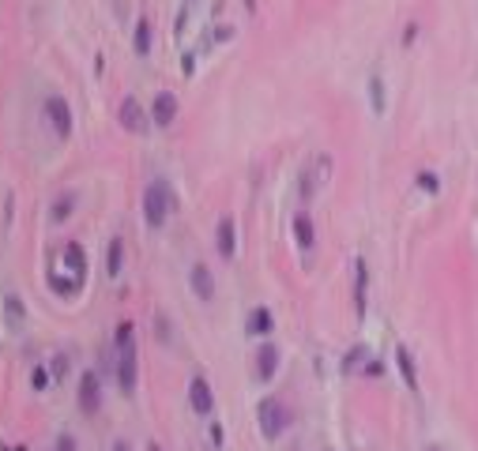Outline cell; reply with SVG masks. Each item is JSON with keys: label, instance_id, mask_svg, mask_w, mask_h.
I'll list each match as a JSON object with an SVG mask.
<instances>
[{"label": "cell", "instance_id": "1", "mask_svg": "<svg viewBox=\"0 0 478 451\" xmlns=\"http://www.w3.org/2000/svg\"><path fill=\"white\" fill-rule=\"evenodd\" d=\"M173 207H177V196H173L170 181L155 177V181L147 184V192H144V218H147V226L151 229H162Z\"/></svg>", "mask_w": 478, "mask_h": 451}, {"label": "cell", "instance_id": "2", "mask_svg": "<svg viewBox=\"0 0 478 451\" xmlns=\"http://www.w3.org/2000/svg\"><path fill=\"white\" fill-rule=\"evenodd\" d=\"M256 421H260V433H264L268 440H279L290 425V410L279 399H264L256 406Z\"/></svg>", "mask_w": 478, "mask_h": 451}, {"label": "cell", "instance_id": "3", "mask_svg": "<svg viewBox=\"0 0 478 451\" xmlns=\"http://www.w3.org/2000/svg\"><path fill=\"white\" fill-rule=\"evenodd\" d=\"M42 117H46V125H49V132H53L57 139H68V136H72V128H75L72 106L64 102L61 94H49V98H46V106H42Z\"/></svg>", "mask_w": 478, "mask_h": 451}, {"label": "cell", "instance_id": "4", "mask_svg": "<svg viewBox=\"0 0 478 451\" xmlns=\"http://www.w3.org/2000/svg\"><path fill=\"white\" fill-rule=\"evenodd\" d=\"M117 388L125 395H136V383H139V361H136V343L132 346H117Z\"/></svg>", "mask_w": 478, "mask_h": 451}, {"label": "cell", "instance_id": "5", "mask_svg": "<svg viewBox=\"0 0 478 451\" xmlns=\"http://www.w3.org/2000/svg\"><path fill=\"white\" fill-rule=\"evenodd\" d=\"M80 410L87 417L102 410V380H99V372H91V369L80 376Z\"/></svg>", "mask_w": 478, "mask_h": 451}, {"label": "cell", "instance_id": "6", "mask_svg": "<svg viewBox=\"0 0 478 451\" xmlns=\"http://www.w3.org/2000/svg\"><path fill=\"white\" fill-rule=\"evenodd\" d=\"M177 113H181V102H177V94H170V91L155 94V102H151V120H155L158 128H170L173 120H177Z\"/></svg>", "mask_w": 478, "mask_h": 451}, {"label": "cell", "instance_id": "7", "mask_svg": "<svg viewBox=\"0 0 478 451\" xmlns=\"http://www.w3.org/2000/svg\"><path fill=\"white\" fill-rule=\"evenodd\" d=\"M117 120H121V128L132 132V136H139V132L147 128V113H144V106H139L136 98H121V106H117Z\"/></svg>", "mask_w": 478, "mask_h": 451}, {"label": "cell", "instance_id": "8", "mask_svg": "<svg viewBox=\"0 0 478 451\" xmlns=\"http://www.w3.org/2000/svg\"><path fill=\"white\" fill-rule=\"evenodd\" d=\"M189 406H192L196 414H203V417L215 410V391H211L208 376H192V380H189Z\"/></svg>", "mask_w": 478, "mask_h": 451}, {"label": "cell", "instance_id": "9", "mask_svg": "<svg viewBox=\"0 0 478 451\" xmlns=\"http://www.w3.org/2000/svg\"><path fill=\"white\" fill-rule=\"evenodd\" d=\"M275 372H279V346L268 338V343L256 350V380L268 383L271 376H275Z\"/></svg>", "mask_w": 478, "mask_h": 451}, {"label": "cell", "instance_id": "10", "mask_svg": "<svg viewBox=\"0 0 478 451\" xmlns=\"http://www.w3.org/2000/svg\"><path fill=\"white\" fill-rule=\"evenodd\" d=\"M215 248H219L222 260H234V252H237V226H234V218H222V222H219V229H215Z\"/></svg>", "mask_w": 478, "mask_h": 451}, {"label": "cell", "instance_id": "11", "mask_svg": "<svg viewBox=\"0 0 478 451\" xmlns=\"http://www.w3.org/2000/svg\"><path fill=\"white\" fill-rule=\"evenodd\" d=\"M192 293H196L200 301H211L215 297V274H211L208 263H196V267H192Z\"/></svg>", "mask_w": 478, "mask_h": 451}, {"label": "cell", "instance_id": "12", "mask_svg": "<svg viewBox=\"0 0 478 451\" xmlns=\"http://www.w3.org/2000/svg\"><path fill=\"white\" fill-rule=\"evenodd\" d=\"M294 241L301 252H313L317 248V229H313V218L309 215H298L294 218Z\"/></svg>", "mask_w": 478, "mask_h": 451}, {"label": "cell", "instance_id": "13", "mask_svg": "<svg viewBox=\"0 0 478 451\" xmlns=\"http://www.w3.org/2000/svg\"><path fill=\"white\" fill-rule=\"evenodd\" d=\"M271 327H275V316H271V309H253L249 312V324H245V331L249 335H271Z\"/></svg>", "mask_w": 478, "mask_h": 451}, {"label": "cell", "instance_id": "14", "mask_svg": "<svg viewBox=\"0 0 478 451\" xmlns=\"http://www.w3.org/2000/svg\"><path fill=\"white\" fill-rule=\"evenodd\" d=\"M121 267H125V241H121V237H110V252H106V274H110V279H121Z\"/></svg>", "mask_w": 478, "mask_h": 451}, {"label": "cell", "instance_id": "15", "mask_svg": "<svg viewBox=\"0 0 478 451\" xmlns=\"http://www.w3.org/2000/svg\"><path fill=\"white\" fill-rule=\"evenodd\" d=\"M365 290H369V271H365V260L354 263V305H358V316H365Z\"/></svg>", "mask_w": 478, "mask_h": 451}, {"label": "cell", "instance_id": "16", "mask_svg": "<svg viewBox=\"0 0 478 451\" xmlns=\"http://www.w3.org/2000/svg\"><path fill=\"white\" fill-rule=\"evenodd\" d=\"M64 263L75 271V282H83V271H87V256H83V245L80 241H68L64 245Z\"/></svg>", "mask_w": 478, "mask_h": 451}, {"label": "cell", "instance_id": "17", "mask_svg": "<svg viewBox=\"0 0 478 451\" xmlns=\"http://www.w3.org/2000/svg\"><path fill=\"white\" fill-rule=\"evenodd\" d=\"M396 361H399V372H403V383L410 391H418V372H415V361H410V350L399 346L396 350Z\"/></svg>", "mask_w": 478, "mask_h": 451}, {"label": "cell", "instance_id": "18", "mask_svg": "<svg viewBox=\"0 0 478 451\" xmlns=\"http://www.w3.org/2000/svg\"><path fill=\"white\" fill-rule=\"evenodd\" d=\"M72 211H75V196H72V192H64L61 200H53V207H49V218H53V222H68Z\"/></svg>", "mask_w": 478, "mask_h": 451}, {"label": "cell", "instance_id": "19", "mask_svg": "<svg viewBox=\"0 0 478 451\" xmlns=\"http://www.w3.org/2000/svg\"><path fill=\"white\" fill-rule=\"evenodd\" d=\"M151 38H155V30H151V19H139V23H136V38H132V46H136L139 57H147V53H151Z\"/></svg>", "mask_w": 478, "mask_h": 451}, {"label": "cell", "instance_id": "20", "mask_svg": "<svg viewBox=\"0 0 478 451\" xmlns=\"http://www.w3.org/2000/svg\"><path fill=\"white\" fill-rule=\"evenodd\" d=\"M4 312H8V324L12 327H19L27 320V309H23V301H19L15 293H4Z\"/></svg>", "mask_w": 478, "mask_h": 451}, {"label": "cell", "instance_id": "21", "mask_svg": "<svg viewBox=\"0 0 478 451\" xmlns=\"http://www.w3.org/2000/svg\"><path fill=\"white\" fill-rule=\"evenodd\" d=\"M68 369H72L68 354H53V361H49V376L53 380H64V376H68Z\"/></svg>", "mask_w": 478, "mask_h": 451}, {"label": "cell", "instance_id": "22", "mask_svg": "<svg viewBox=\"0 0 478 451\" xmlns=\"http://www.w3.org/2000/svg\"><path fill=\"white\" fill-rule=\"evenodd\" d=\"M30 383H34V391H46L49 388V369H34L30 372Z\"/></svg>", "mask_w": 478, "mask_h": 451}, {"label": "cell", "instance_id": "23", "mask_svg": "<svg viewBox=\"0 0 478 451\" xmlns=\"http://www.w3.org/2000/svg\"><path fill=\"white\" fill-rule=\"evenodd\" d=\"M358 361H365V346H354L351 354H346V361H343V372H351Z\"/></svg>", "mask_w": 478, "mask_h": 451}, {"label": "cell", "instance_id": "24", "mask_svg": "<svg viewBox=\"0 0 478 451\" xmlns=\"http://www.w3.org/2000/svg\"><path fill=\"white\" fill-rule=\"evenodd\" d=\"M53 451H80V447H75V436H72V433H61V436H57V447H53Z\"/></svg>", "mask_w": 478, "mask_h": 451}, {"label": "cell", "instance_id": "25", "mask_svg": "<svg viewBox=\"0 0 478 451\" xmlns=\"http://www.w3.org/2000/svg\"><path fill=\"white\" fill-rule=\"evenodd\" d=\"M418 184H426L429 192H437V177H433V173H426V177H418Z\"/></svg>", "mask_w": 478, "mask_h": 451}, {"label": "cell", "instance_id": "26", "mask_svg": "<svg viewBox=\"0 0 478 451\" xmlns=\"http://www.w3.org/2000/svg\"><path fill=\"white\" fill-rule=\"evenodd\" d=\"M365 376H380V361H369V365H365Z\"/></svg>", "mask_w": 478, "mask_h": 451}, {"label": "cell", "instance_id": "27", "mask_svg": "<svg viewBox=\"0 0 478 451\" xmlns=\"http://www.w3.org/2000/svg\"><path fill=\"white\" fill-rule=\"evenodd\" d=\"M110 451H132V444H128V440H117V444H113Z\"/></svg>", "mask_w": 478, "mask_h": 451}, {"label": "cell", "instance_id": "28", "mask_svg": "<svg viewBox=\"0 0 478 451\" xmlns=\"http://www.w3.org/2000/svg\"><path fill=\"white\" fill-rule=\"evenodd\" d=\"M147 451H162V447H158V444H151V447H147Z\"/></svg>", "mask_w": 478, "mask_h": 451}, {"label": "cell", "instance_id": "29", "mask_svg": "<svg viewBox=\"0 0 478 451\" xmlns=\"http://www.w3.org/2000/svg\"><path fill=\"white\" fill-rule=\"evenodd\" d=\"M426 451H441V447H437V444H429V447H426Z\"/></svg>", "mask_w": 478, "mask_h": 451}]
</instances>
